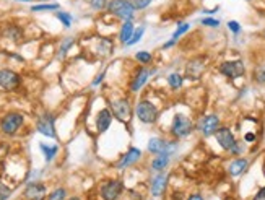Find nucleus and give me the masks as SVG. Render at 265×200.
I'll return each mask as SVG.
<instances>
[{
  "instance_id": "1",
  "label": "nucleus",
  "mask_w": 265,
  "mask_h": 200,
  "mask_svg": "<svg viewBox=\"0 0 265 200\" xmlns=\"http://www.w3.org/2000/svg\"><path fill=\"white\" fill-rule=\"evenodd\" d=\"M135 111V119L143 126H155L160 121L161 111L158 108L155 101H151L150 98H140L133 106Z\"/></svg>"
},
{
  "instance_id": "2",
  "label": "nucleus",
  "mask_w": 265,
  "mask_h": 200,
  "mask_svg": "<svg viewBox=\"0 0 265 200\" xmlns=\"http://www.w3.org/2000/svg\"><path fill=\"white\" fill-rule=\"evenodd\" d=\"M196 132V122L192 121L191 116H187L184 113H176L173 116V121H171L169 126V137L176 138V140H184L187 137Z\"/></svg>"
},
{
  "instance_id": "3",
  "label": "nucleus",
  "mask_w": 265,
  "mask_h": 200,
  "mask_svg": "<svg viewBox=\"0 0 265 200\" xmlns=\"http://www.w3.org/2000/svg\"><path fill=\"white\" fill-rule=\"evenodd\" d=\"M181 143L176 138H166V137H151L146 142V151L150 155H169L176 156L179 153Z\"/></svg>"
},
{
  "instance_id": "4",
  "label": "nucleus",
  "mask_w": 265,
  "mask_h": 200,
  "mask_svg": "<svg viewBox=\"0 0 265 200\" xmlns=\"http://www.w3.org/2000/svg\"><path fill=\"white\" fill-rule=\"evenodd\" d=\"M158 72H160V68L155 66L153 67H148V66L137 67L133 75L131 76V81H129V93H131V95H138V93L148 85V81L153 78V76L158 75Z\"/></svg>"
},
{
  "instance_id": "5",
  "label": "nucleus",
  "mask_w": 265,
  "mask_h": 200,
  "mask_svg": "<svg viewBox=\"0 0 265 200\" xmlns=\"http://www.w3.org/2000/svg\"><path fill=\"white\" fill-rule=\"evenodd\" d=\"M106 13L122 23L127 20H135L138 11L135 10L131 0H109L108 7H106Z\"/></svg>"
},
{
  "instance_id": "6",
  "label": "nucleus",
  "mask_w": 265,
  "mask_h": 200,
  "mask_svg": "<svg viewBox=\"0 0 265 200\" xmlns=\"http://www.w3.org/2000/svg\"><path fill=\"white\" fill-rule=\"evenodd\" d=\"M133 106L135 104H132L129 96H119V98L111 99L108 108L111 109V113H113L114 119L122 122V124H129V122L135 117Z\"/></svg>"
},
{
  "instance_id": "7",
  "label": "nucleus",
  "mask_w": 265,
  "mask_h": 200,
  "mask_svg": "<svg viewBox=\"0 0 265 200\" xmlns=\"http://www.w3.org/2000/svg\"><path fill=\"white\" fill-rule=\"evenodd\" d=\"M23 126H25V116L18 113V111H10V113L0 117V132L7 135V137L16 135L21 131Z\"/></svg>"
},
{
  "instance_id": "8",
  "label": "nucleus",
  "mask_w": 265,
  "mask_h": 200,
  "mask_svg": "<svg viewBox=\"0 0 265 200\" xmlns=\"http://www.w3.org/2000/svg\"><path fill=\"white\" fill-rule=\"evenodd\" d=\"M218 72L225 78L234 81L246 75V64L243 59H229V61H223L218 66Z\"/></svg>"
},
{
  "instance_id": "9",
  "label": "nucleus",
  "mask_w": 265,
  "mask_h": 200,
  "mask_svg": "<svg viewBox=\"0 0 265 200\" xmlns=\"http://www.w3.org/2000/svg\"><path fill=\"white\" fill-rule=\"evenodd\" d=\"M124 189H126V186H124L122 179H108L101 182L98 194L101 200H119L124 194Z\"/></svg>"
},
{
  "instance_id": "10",
  "label": "nucleus",
  "mask_w": 265,
  "mask_h": 200,
  "mask_svg": "<svg viewBox=\"0 0 265 200\" xmlns=\"http://www.w3.org/2000/svg\"><path fill=\"white\" fill-rule=\"evenodd\" d=\"M221 126V119L218 114H205L196 122V131L202 135L203 138L213 137L215 132L220 129Z\"/></svg>"
},
{
  "instance_id": "11",
  "label": "nucleus",
  "mask_w": 265,
  "mask_h": 200,
  "mask_svg": "<svg viewBox=\"0 0 265 200\" xmlns=\"http://www.w3.org/2000/svg\"><path fill=\"white\" fill-rule=\"evenodd\" d=\"M36 131L44 135L48 138H57V132H56V116L49 113V111H44L38 119H36Z\"/></svg>"
},
{
  "instance_id": "12",
  "label": "nucleus",
  "mask_w": 265,
  "mask_h": 200,
  "mask_svg": "<svg viewBox=\"0 0 265 200\" xmlns=\"http://www.w3.org/2000/svg\"><path fill=\"white\" fill-rule=\"evenodd\" d=\"M142 158H143L142 150L137 148V146H129V150L116 161L114 168L117 169V171H126V169L135 166L138 161H142Z\"/></svg>"
},
{
  "instance_id": "13",
  "label": "nucleus",
  "mask_w": 265,
  "mask_h": 200,
  "mask_svg": "<svg viewBox=\"0 0 265 200\" xmlns=\"http://www.w3.org/2000/svg\"><path fill=\"white\" fill-rule=\"evenodd\" d=\"M21 85V75L11 68H0V88L5 91H15Z\"/></svg>"
},
{
  "instance_id": "14",
  "label": "nucleus",
  "mask_w": 265,
  "mask_h": 200,
  "mask_svg": "<svg viewBox=\"0 0 265 200\" xmlns=\"http://www.w3.org/2000/svg\"><path fill=\"white\" fill-rule=\"evenodd\" d=\"M205 68H207V66H205V57L202 56H197V57H192L187 61L186 64V80H200V76L203 75Z\"/></svg>"
},
{
  "instance_id": "15",
  "label": "nucleus",
  "mask_w": 265,
  "mask_h": 200,
  "mask_svg": "<svg viewBox=\"0 0 265 200\" xmlns=\"http://www.w3.org/2000/svg\"><path fill=\"white\" fill-rule=\"evenodd\" d=\"M213 137L216 140V143L220 145V148L223 151H228V153L234 146V143L238 142V138L234 137L233 131L229 127H226V126H220V129H218V131L215 132Z\"/></svg>"
},
{
  "instance_id": "16",
  "label": "nucleus",
  "mask_w": 265,
  "mask_h": 200,
  "mask_svg": "<svg viewBox=\"0 0 265 200\" xmlns=\"http://www.w3.org/2000/svg\"><path fill=\"white\" fill-rule=\"evenodd\" d=\"M168 182H169V173H155L150 179V194L151 197H161L168 189Z\"/></svg>"
},
{
  "instance_id": "17",
  "label": "nucleus",
  "mask_w": 265,
  "mask_h": 200,
  "mask_svg": "<svg viewBox=\"0 0 265 200\" xmlns=\"http://www.w3.org/2000/svg\"><path fill=\"white\" fill-rule=\"evenodd\" d=\"M46 196H48V189H46V186L39 181L28 182L25 191H23V197L26 200H44Z\"/></svg>"
},
{
  "instance_id": "18",
  "label": "nucleus",
  "mask_w": 265,
  "mask_h": 200,
  "mask_svg": "<svg viewBox=\"0 0 265 200\" xmlns=\"http://www.w3.org/2000/svg\"><path fill=\"white\" fill-rule=\"evenodd\" d=\"M114 121V116L111 113L109 108H103L99 109L96 113V117H95V127H96V132L101 135V133H106L109 131L111 124H113Z\"/></svg>"
},
{
  "instance_id": "19",
  "label": "nucleus",
  "mask_w": 265,
  "mask_h": 200,
  "mask_svg": "<svg viewBox=\"0 0 265 200\" xmlns=\"http://www.w3.org/2000/svg\"><path fill=\"white\" fill-rule=\"evenodd\" d=\"M249 166H251L249 158L238 156L228 164V173H229V176H233V178H239V176H243L247 169H249Z\"/></svg>"
},
{
  "instance_id": "20",
  "label": "nucleus",
  "mask_w": 265,
  "mask_h": 200,
  "mask_svg": "<svg viewBox=\"0 0 265 200\" xmlns=\"http://www.w3.org/2000/svg\"><path fill=\"white\" fill-rule=\"evenodd\" d=\"M135 28H137V25H135V20H127V21L121 23L119 31H117V41H119L121 46H126L129 41H131Z\"/></svg>"
},
{
  "instance_id": "21",
  "label": "nucleus",
  "mask_w": 265,
  "mask_h": 200,
  "mask_svg": "<svg viewBox=\"0 0 265 200\" xmlns=\"http://www.w3.org/2000/svg\"><path fill=\"white\" fill-rule=\"evenodd\" d=\"M171 161H173V156L169 155H153L150 161V171L153 174L168 171V168L171 166Z\"/></svg>"
},
{
  "instance_id": "22",
  "label": "nucleus",
  "mask_w": 265,
  "mask_h": 200,
  "mask_svg": "<svg viewBox=\"0 0 265 200\" xmlns=\"http://www.w3.org/2000/svg\"><path fill=\"white\" fill-rule=\"evenodd\" d=\"M184 81H186V76L181 72H178V70L166 75V83L173 91H179L181 88L184 86Z\"/></svg>"
},
{
  "instance_id": "23",
  "label": "nucleus",
  "mask_w": 265,
  "mask_h": 200,
  "mask_svg": "<svg viewBox=\"0 0 265 200\" xmlns=\"http://www.w3.org/2000/svg\"><path fill=\"white\" fill-rule=\"evenodd\" d=\"M2 33L5 38L13 43H20V39H23V28L20 25H5Z\"/></svg>"
},
{
  "instance_id": "24",
  "label": "nucleus",
  "mask_w": 265,
  "mask_h": 200,
  "mask_svg": "<svg viewBox=\"0 0 265 200\" xmlns=\"http://www.w3.org/2000/svg\"><path fill=\"white\" fill-rule=\"evenodd\" d=\"M29 10H31V13H44V11L54 13V11L61 10V3L59 2H38V3H33Z\"/></svg>"
},
{
  "instance_id": "25",
  "label": "nucleus",
  "mask_w": 265,
  "mask_h": 200,
  "mask_svg": "<svg viewBox=\"0 0 265 200\" xmlns=\"http://www.w3.org/2000/svg\"><path fill=\"white\" fill-rule=\"evenodd\" d=\"M73 44H75V38L73 36H66V38L61 39V43H59V49H57V59H59V61H62V59L67 57L70 49L73 48Z\"/></svg>"
},
{
  "instance_id": "26",
  "label": "nucleus",
  "mask_w": 265,
  "mask_h": 200,
  "mask_svg": "<svg viewBox=\"0 0 265 200\" xmlns=\"http://www.w3.org/2000/svg\"><path fill=\"white\" fill-rule=\"evenodd\" d=\"M39 150L44 155L46 163H52L56 160L57 153H59V145H49V143H39Z\"/></svg>"
},
{
  "instance_id": "27",
  "label": "nucleus",
  "mask_w": 265,
  "mask_h": 200,
  "mask_svg": "<svg viewBox=\"0 0 265 200\" xmlns=\"http://www.w3.org/2000/svg\"><path fill=\"white\" fill-rule=\"evenodd\" d=\"M54 16L57 18V21H61V25L66 28V29H70L73 25V21H75V16L73 13H70V11H66V10H57L54 11Z\"/></svg>"
},
{
  "instance_id": "28",
  "label": "nucleus",
  "mask_w": 265,
  "mask_h": 200,
  "mask_svg": "<svg viewBox=\"0 0 265 200\" xmlns=\"http://www.w3.org/2000/svg\"><path fill=\"white\" fill-rule=\"evenodd\" d=\"M252 81L259 86H265V62L257 64L252 68Z\"/></svg>"
},
{
  "instance_id": "29",
  "label": "nucleus",
  "mask_w": 265,
  "mask_h": 200,
  "mask_svg": "<svg viewBox=\"0 0 265 200\" xmlns=\"http://www.w3.org/2000/svg\"><path fill=\"white\" fill-rule=\"evenodd\" d=\"M192 29V23L191 21H179L178 25H176L174 28V31L173 34H171V38L176 39V41H179L184 34H187Z\"/></svg>"
},
{
  "instance_id": "30",
  "label": "nucleus",
  "mask_w": 265,
  "mask_h": 200,
  "mask_svg": "<svg viewBox=\"0 0 265 200\" xmlns=\"http://www.w3.org/2000/svg\"><path fill=\"white\" fill-rule=\"evenodd\" d=\"M145 33H146V25H138L137 28H135V31H133V34H132L131 41H129V43L124 46V48H133V46H137L140 41L143 39Z\"/></svg>"
},
{
  "instance_id": "31",
  "label": "nucleus",
  "mask_w": 265,
  "mask_h": 200,
  "mask_svg": "<svg viewBox=\"0 0 265 200\" xmlns=\"http://www.w3.org/2000/svg\"><path fill=\"white\" fill-rule=\"evenodd\" d=\"M197 23L200 26L208 28V29H220L221 26V20L216 18V16H200Z\"/></svg>"
},
{
  "instance_id": "32",
  "label": "nucleus",
  "mask_w": 265,
  "mask_h": 200,
  "mask_svg": "<svg viewBox=\"0 0 265 200\" xmlns=\"http://www.w3.org/2000/svg\"><path fill=\"white\" fill-rule=\"evenodd\" d=\"M133 59L140 64V66H150V64L153 62V52L146 51V49L137 51L133 54Z\"/></svg>"
},
{
  "instance_id": "33",
  "label": "nucleus",
  "mask_w": 265,
  "mask_h": 200,
  "mask_svg": "<svg viewBox=\"0 0 265 200\" xmlns=\"http://www.w3.org/2000/svg\"><path fill=\"white\" fill-rule=\"evenodd\" d=\"M226 28L234 38H239V34L243 33V25H241L238 20H228L226 21Z\"/></svg>"
},
{
  "instance_id": "34",
  "label": "nucleus",
  "mask_w": 265,
  "mask_h": 200,
  "mask_svg": "<svg viewBox=\"0 0 265 200\" xmlns=\"http://www.w3.org/2000/svg\"><path fill=\"white\" fill-rule=\"evenodd\" d=\"M88 3V7H90L93 11H106V7H108V2L109 0H85Z\"/></svg>"
},
{
  "instance_id": "35",
  "label": "nucleus",
  "mask_w": 265,
  "mask_h": 200,
  "mask_svg": "<svg viewBox=\"0 0 265 200\" xmlns=\"http://www.w3.org/2000/svg\"><path fill=\"white\" fill-rule=\"evenodd\" d=\"M131 2L133 3V7L137 11H145L151 7V3L155 2V0H131Z\"/></svg>"
},
{
  "instance_id": "36",
  "label": "nucleus",
  "mask_w": 265,
  "mask_h": 200,
  "mask_svg": "<svg viewBox=\"0 0 265 200\" xmlns=\"http://www.w3.org/2000/svg\"><path fill=\"white\" fill-rule=\"evenodd\" d=\"M244 151H246V142H238L234 143V146L231 150H229V155H233V156H243L244 155Z\"/></svg>"
},
{
  "instance_id": "37",
  "label": "nucleus",
  "mask_w": 265,
  "mask_h": 200,
  "mask_svg": "<svg viewBox=\"0 0 265 200\" xmlns=\"http://www.w3.org/2000/svg\"><path fill=\"white\" fill-rule=\"evenodd\" d=\"M67 197V191L64 187H57L56 191H52L49 194V200H66Z\"/></svg>"
},
{
  "instance_id": "38",
  "label": "nucleus",
  "mask_w": 265,
  "mask_h": 200,
  "mask_svg": "<svg viewBox=\"0 0 265 200\" xmlns=\"http://www.w3.org/2000/svg\"><path fill=\"white\" fill-rule=\"evenodd\" d=\"M11 194H13V191H11V187H8L5 182L0 181V200H10Z\"/></svg>"
},
{
  "instance_id": "39",
  "label": "nucleus",
  "mask_w": 265,
  "mask_h": 200,
  "mask_svg": "<svg viewBox=\"0 0 265 200\" xmlns=\"http://www.w3.org/2000/svg\"><path fill=\"white\" fill-rule=\"evenodd\" d=\"M220 10H221L220 5H215V7H211V8H202L200 10V15L202 16H215Z\"/></svg>"
},
{
  "instance_id": "40",
  "label": "nucleus",
  "mask_w": 265,
  "mask_h": 200,
  "mask_svg": "<svg viewBox=\"0 0 265 200\" xmlns=\"http://www.w3.org/2000/svg\"><path fill=\"white\" fill-rule=\"evenodd\" d=\"M104 78H106V70H103V72H99V73L95 76V80L91 81V86H93V88H98V86L104 81Z\"/></svg>"
},
{
  "instance_id": "41",
  "label": "nucleus",
  "mask_w": 265,
  "mask_h": 200,
  "mask_svg": "<svg viewBox=\"0 0 265 200\" xmlns=\"http://www.w3.org/2000/svg\"><path fill=\"white\" fill-rule=\"evenodd\" d=\"M179 41H176V39H173V38H169L166 43H163V46H161V49L163 51H168V49H173L176 44H178Z\"/></svg>"
},
{
  "instance_id": "42",
  "label": "nucleus",
  "mask_w": 265,
  "mask_h": 200,
  "mask_svg": "<svg viewBox=\"0 0 265 200\" xmlns=\"http://www.w3.org/2000/svg\"><path fill=\"white\" fill-rule=\"evenodd\" d=\"M243 140H244L246 143H254L256 140H257V135H256L254 132H246L244 137H243Z\"/></svg>"
},
{
  "instance_id": "43",
  "label": "nucleus",
  "mask_w": 265,
  "mask_h": 200,
  "mask_svg": "<svg viewBox=\"0 0 265 200\" xmlns=\"http://www.w3.org/2000/svg\"><path fill=\"white\" fill-rule=\"evenodd\" d=\"M252 200H265V186L261 187V189L256 192V196L252 197Z\"/></svg>"
},
{
  "instance_id": "44",
  "label": "nucleus",
  "mask_w": 265,
  "mask_h": 200,
  "mask_svg": "<svg viewBox=\"0 0 265 200\" xmlns=\"http://www.w3.org/2000/svg\"><path fill=\"white\" fill-rule=\"evenodd\" d=\"M186 200H205L202 194H192V196H189Z\"/></svg>"
},
{
  "instance_id": "45",
  "label": "nucleus",
  "mask_w": 265,
  "mask_h": 200,
  "mask_svg": "<svg viewBox=\"0 0 265 200\" xmlns=\"http://www.w3.org/2000/svg\"><path fill=\"white\" fill-rule=\"evenodd\" d=\"M11 2H16V3H33L34 0H11Z\"/></svg>"
},
{
  "instance_id": "46",
  "label": "nucleus",
  "mask_w": 265,
  "mask_h": 200,
  "mask_svg": "<svg viewBox=\"0 0 265 200\" xmlns=\"http://www.w3.org/2000/svg\"><path fill=\"white\" fill-rule=\"evenodd\" d=\"M34 2H51V0H34Z\"/></svg>"
},
{
  "instance_id": "47",
  "label": "nucleus",
  "mask_w": 265,
  "mask_h": 200,
  "mask_svg": "<svg viewBox=\"0 0 265 200\" xmlns=\"http://www.w3.org/2000/svg\"><path fill=\"white\" fill-rule=\"evenodd\" d=\"M247 2H257V0H247Z\"/></svg>"
},
{
  "instance_id": "48",
  "label": "nucleus",
  "mask_w": 265,
  "mask_h": 200,
  "mask_svg": "<svg viewBox=\"0 0 265 200\" xmlns=\"http://www.w3.org/2000/svg\"><path fill=\"white\" fill-rule=\"evenodd\" d=\"M70 200H78V199H76V197H75V199H70Z\"/></svg>"
},
{
  "instance_id": "49",
  "label": "nucleus",
  "mask_w": 265,
  "mask_h": 200,
  "mask_svg": "<svg viewBox=\"0 0 265 200\" xmlns=\"http://www.w3.org/2000/svg\"><path fill=\"white\" fill-rule=\"evenodd\" d=\"M264 38H265V33H264Z\"/></svg>"
}]
</instances>
